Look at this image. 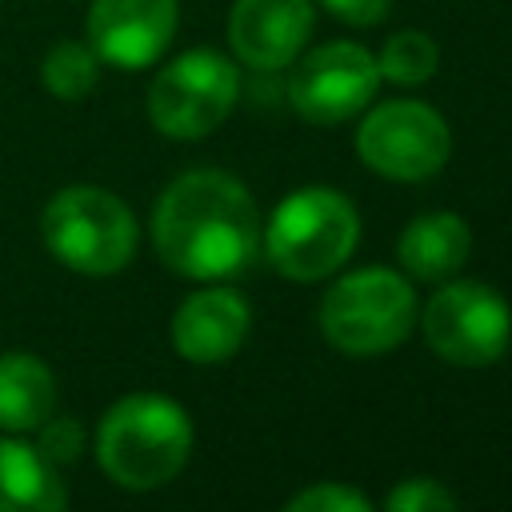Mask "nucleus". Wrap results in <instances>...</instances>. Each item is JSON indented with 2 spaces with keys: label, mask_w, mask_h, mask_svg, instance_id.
I'll list each match as a JSON object with an SVG mask.
<instances>
[{
  "label": "nucleus",
  "mask_w": 512,
  "mask_h": 512,
  "mask_svg": "<svg viewBox=\"0 0 512 512\" xmlns=\"http://www.w3.org/2000/svg\"><path fill=\"white\" fill-rule=\"evenodd\" d=\"M152 244L160 260L188 280H228L244 272L260 248L256 200L236 176L192 168L160 192Z\"/></svg>",
  "instance_id": "nucleus-1"
},
{
  "label": "nucleus",
  "mask_w": 512,
  "mask_h": 512,
  "mask_svg": "<svg viewBox=\"0 0 512 512\" xmlns=\"http://www.w3.org/2000/svg\"><path fill=\"white\" fill-rule=\"evenodd\" d=\"M40 232L48 252L84 276H112L120 272L132 256H136V216L132 208L96 184H72L60 188L44 216H40Z\"/></svg>",
  "instance_id": "nucleus-4"
},
{
  "label": "nucleus",
  "mask_w": 512,
  "mask_h": 512,
  "mask_svg": "<svg viewBox=\"0 0 512 512\" xmlns=\"http://www.w3.org/2000/svg\"><path fill=\"white\" fill-rule=\"evenodd\" d=\"M96 76H100V56L92 52V44L80 40H60L40 60V80L56 100H84L96 88Z\"/></svg>",
  "instance_id": "nucleus-17"
},
{
  "label": "nucleus",
  "mask_w": 512,
  "mask_h": 512,
  "mask_svg": "<svg viewBox=\"0 0 512 512\" xmlns=\"http://www.w3.org/2000/svg\"><path fill=\"white\" fill-rule=\"evenodd\" d=\"M440 64V48L428 32H416V28H404V32H392L384 40V48L376 52V72L380 80L388 84H400V88H416L424 80H432Z\"/></svg>",
  "instance_id": "nucleus-16"
},
{
  "label": "nucleus",
  "mask_w": 512,
  "mask_h": 512,
  "mask_svg": "<svg viewBox=\"0 0 512 512\" xmlns=\"http://www.w3.org/2000/svg\"><path fill=\"white\" fill-rule=\"evenodd\" d=\"M384 504L392 512H440V508H456L460 500L432 476H408L388 492Z\"/></svg>",
  "instance_id": "nucleus-19"
},
{
  "label": "nucleus",
  "mask_w": 512,
  "mask_h": 512,
  "mask_svg": "<svg viewBox=\"0 0 512 512\" xmlns=\"http://www.w3.org/2000/svg\"><path fill=\"white\" fill-rule=\"evenodd\" d=\"M288 512H372V500L364 492H356L352 484L340 480H324L312 488H300L296 496L284 500Z\"/></svg>",
  "instance_id": "nucleus-18"
},
{
  "label": "nucleus",
  "mask_w": 512,
  "mask_h": 512,
  "mask_svg": "<svg viewBox=\"0 0 512 512\" xmlns=\"http://www.w3.org/2000/svg\"><path fill=\"white\" fill-rule=\"evenodd\" d=\"M336 20L344 24H356V28H372L388 16V4L392 0H320Z\"/></svg>",
  "instance_id": "nucleus-21"
},
{
  "label": "nucleus",
  "mask_w": 512,
  "mask_h": 512,
  "mask_svg": "<svg viewBox=\"0 0 512 512\" xmlns=\"http://www.w3.org/2000/svg\"><path fill=\"white\" fill-rule=\"evenodd\" d=\"M240 96V72L212 48H192L168 60L148 88V120L160 136L200 140L216 132Z\"/></svg>",
  "instance_id": "nucleus-6"
},
{
  "label": "nucleus",
  "mask_w": 512,
  "mask_h": 512,
  "mask_svg": "<svg viewBox=\"0 0 512 512\" xmlns=\"http://www.w3.org/2000/svg\"><path fill=\"white\" fill-rule=\"evenodd\" d=\"M380 88L376 52L352 40H328L312 48L288 80V100L308 124H344L372 104Z\"/></svg>",
  "instance_id": "nucleus-9"
},
{
  "label": "nucleus",
  "mask_w": 512,
  "mask_h": 512,
  "mask_svg": "<svg viewBox=\"0 0 512 512\" xmlns=\"http://www.w3.org/2000/svg\"><path fill=\"white\" fill-rule=\"evenodd\" d=\"M264 256L288 280L312 284L332 276L360 244V216L336 188L308 184L284 196L272 220L260 228Z\"/></svg>",
  "instance_id": "nucleus-3"
},
{
  "label": "nucleus",
  "mask_w": 512,
  "mask_h": 512,
  "mask_svg": "<svg viewBox=\"0 0 512 512\" xmlns=\"http://www.w3.org/2000/svg\"><path fill=\"white\" fill-rule=\"evenodd\" d=\"M56 468L60 464H72L76 456H80V448H84V428H80V420H72V416H48L44 424H40V444H36Z\"/></svg>",
  "instance_id": "nucleus-20"
},
{
  "label": "nucleus",
  "mask_w": 512,
  "mask_h": 512,
  "mask_svg": "<svg viewBox=\"0 0 512 512\" xmlns=\"http://www.w3.org/2000/svg\"><path fill=\"white\" fill-rule=\"evenodd\" d=\"M424 340L428 348L460 368L496 364L512 340V308L508 300L480 280H440L432 300L424 304Z\"/></svg>",
  "instance_id": "nucleus-7"
},
{
  "label": "nucleus",
  "mask_w": 512,
  "mask_h": 512,
  "mask_svg": "<svg viewBox=\"0 0 512 512\" xmlns=\"http://www.w3.org/2000/svg\"><path fill=\"white\" fill-rule=\"evenodd\" d=\"M192 420L188 412L156 392H132L116 400L96 432V460L112 484L128 492H152L188 464Z\"/></svg>",
  "instance_id": "nucleus-2"
},
{
  "label": "nucleus",
  "mask_w": 512,
  "mask_h": 512,
  "mask_svg": "<svg viewBox=\"0 0 512 512\" xmlns=\"http://www.w3.org/2000/svg\"><path fill=\"white\" fill-rule=\"evenodd\" d=\"M312 32V0H236L228 12V44L240 64L276 72L296 64Z\"/></svg>",
  "instance_id": "nucleus-11"
},
{
  "label": "nucleus",
  "mask_w": 512,
  "mask_h": 512,
  "mask_svg": "<svg viewBox=\"0 0 512 512\" xmlns=\"http://www.w3.org/2000/svg\"><path fill=\"white\" fill-rule=\"evenodd\" d=\"M468 252H472V232H468L464 216H456V212H424V216L408 220V228L396 240L400 268L424 284H440V280L456 276L464 268Z\"/></svg>",
  "instance_id": "nucleus-13"
},
{
  "label": "nucleus",
  "mask_w": 512,
  "mask_h": 512,
  "mask_svg": "<svg viewBox=\"0 0 512 512\" xmlns=\"http://www.w3.org/2000/svg\"><path fill=\"white\" fill-rule=\"evenodd\" d=\"M356 152L364 168L384 180L416 184L436 176L452 156V132L432 104L384 100L356 128Z\"/></svg>",
  "instance_id": "nucleus-8"
},
{
  "label": "nucleus",
  "mask_w": 512,
  "mask_h": 512,
  "mask_svg": "<svg viewBox=\"0 0 512 512\" xmlns=\"http://www.w3.org/2000/svg\"><path fill=\"white\" fill-rule=\"evenodd\" d=\"M68 504V488L60 468L36 448L16 436L0 440V512L32 508V512H60Z\"/></svg>",
  "instance_id": "nucleus-14"
},
{
  "label": "nucleus",
  "mask_w": 512,
  "mask_h": 512,
  "mask_svg": "<svg viewBox=\"0 0 512 512\" xmlns=\"http://www.w3.org/2000/svg\"><path fill=\"white\" fill-rule=\"evenodd\" d=\"M56 408L52 368L32 352H0V428L36 432Z\"/></svg>",
  "instance_id": "nucleus-15"
},
{
  "label": "nucleus",
  "mask_w": 512,
  "mask_h": 512,
  "mask_svg": "<svg viewBox=\"0 0 512 512\" xmlns=\"http://www.w3.org/2000/svg\"><path fill=\"white\" fill-rule=\"evenodd\" d=\"M252 312L232 288H200L172 316V348L192 364H224L240 352Z\"/></svg>",
  "instance_id": "nucleus-12"
},
{
  "label": "nucleus",
  "mask_w": 512,
  "mask_h": 512,
  "mask_svg": "<svg viewBox=\"0 0 512 512\" xmlns=\"http://www.w3.org/2000/svg\"><path fill=\"white\" fill-rule=\"evenodd\" d=\"M416 324V292L392 268H356L320 300V332L344 356H384L408 340Z\"/></svg>",
  "instance_id": "nucleus-5"
},
{
  "label": "nucleus",
  "mask_w": 512,
  "mask_h": 512,
  "mask_svg": "<svg viewBox=\"0 0 512 512\" xmlns=\"http://www.w3.org/2000/svg\"><path fill=\"white\" fill-rule=\"evenodd\" d=\"M176 0H92L88 44L100 64L140 72L164 56L176 32Z\"/></svg>",
  "instance_id": "nucleus-10"
}]
</instances>
